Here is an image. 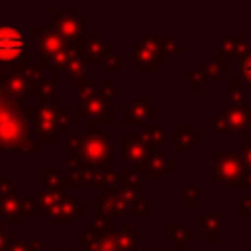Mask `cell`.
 I'll return each instance as SVG.
<instances>
[{
	"label": "cell",
	"instance_id": "6da1fadb",
	"mask_svg": "<svg viewBox=\"0 0 251 251\" xmlns=\"http://www.w3.org/2000/svg\"><path fill=\"white\" fill-rule=\"evenodd\" d=\"M25 141V122L0 98V147H22Z\"/></svg>",
	"mask_w": 251,
	"mask_h": 251
},
{
	"label": "cell",
	"instance_id": "7a4b0ae2",
	"mask_svg": "<svg viewBox=\"0 0 251 251\" xmlns=\"http://www.w3.org/2000/svg\"><path fill=\"white\" fill-rule=\"evenodd\" d=\"M24 51V35L18 27H0V61H14Z\"/></svg>",
	"mask_w": 251,
	"mask_h": 251
},
{
	"label": "cell",
	"instance_id": "3957f363",
	"mask_svg": "<svg viewBox=\"0 0 251 251\" xmlns=\"http://www.w3.org/2000/svg\"><path fill=\"white\" fill-rule=\"evenodd\" d=\"M216 171H218V178H222L226 182H241L239 176L243 175V171H241L237 159L233 155H229V153L222 155V161H220Z\"/></svg>",
	"mask_w": 251,
	"mask_h": 251
},
{
	"label": "cell",
	"instance_id": "277c9868",
	"mask_svg": "<svg viewBox=\"0 0 251 251\" xmlns=\"http://www.w3.org/2000/svg\"><path fill=\"white\" fill-rule=\"evenodd\" d=\"M86 155L90 159H96L98 163H106V157H108V145L100 139H90L88 145H86Z\"/></svg>",
	"mask_w": 251,
	"mask_h": 251
},
{
	"label": "cell",
	"instance_id": "5b68a950",
	"mask_svg": "<svg viewBox=\"0 0 251 251\" xmlns=\"http://www.w3.org/2000/svg\"><path fill=\"white\" fill-rule=\"evenodd\" d=\"M202 229L206 231L208 237H216V233H218V229H220L218 218H216V216H206V218H202Z\"/></svg>",
	"mask_w": 251,
	"mask_h": 251
},
{
	"label": "cell",
	"instance_id": "8992f818",
	"mask_svg": "<svg viewBox=\"0 0 251 251\" xmlns=\"http://www.w3.org/2000/svg\"><path fill=\"white\" fill-rule=\"evenodd\" d=\"M198 200H200L198 192H196L194 188H188V190H186V202H188V204H192V202H194V204H198Z\"/></svg>",
	"mask_w": 251,
	"mask_h": 251
},
{
	"label": "cell",
	"instance_id": "52a82bcc",
	"mask_svg": "<svg viewBox=\"0 0 251 251\" xmlns=\"http://www.w3.org/2000/svg\"><path fill=\"white\" fill-rule=\"evenodd\" d=\"M241 71H243V76L251 82V57H247V59H245V63H243V67H241Z\"/></svg>",
	"mask_w": 251,
	"mask_h": 251
},
{
	"label": "cell",
	"instance_id": "ba28073f",
	"mask_svg": "<svg viewBox=\"0 0 251 251\" xmlns=\"http://www.w3.org/2000/svg\"><path fill=\"white\" fill-rule=\"evenodd\" d=\"M239 202H241V206H239V212H241V214H245V212L251 208V198H245V196H241V198H239Z\"/></svg>",
	"mask_w": 251,
	"mask_h": 251
}]
</instances>
